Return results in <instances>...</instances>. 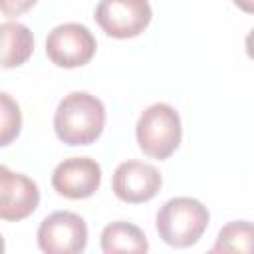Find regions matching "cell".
<instances>
[{
    "mask_svg": "<svg viewBox=\"0 0 254 254\" xmlns=\"http://www.w3.org/2000/svg\"><path fill=\"white\" fill-rule=\"evenodd\" d=\"M135 135L139 149L147 157L163 161L171 157L181 143V117L169 103H153L139 115Z\"/></svg>",
    "mask_w": 254,
    "mask_h": 254,
    "instance_id": "cell-3",
    "label": "cell"
},
{
    "mask_svg": "<svg viewBox=\"0 0 254 254\" xmlns=\"http://www.w3.org/2000/svg\"><path fill=\"white\" fill-rule=\"evenodd\" d=\"M38 0H0V10L4 16L8 18H14V16H20L24 12H28Z\"/></svg>",
    "mask_w": 254,
    "mask_h": 254,
    "instance_id": "cell-14",
    "label": "cell"
},
{
    "mask_svg": "<svg viewBox=\"0 0 254 254\" xmlns=\"http://www.w3.org/2000/svg\"><path fill=\"white\" fill-rule=\"evenodd\" d=\"M95 36L77 22H65L56 26L46 38V56L58 67L73 69L91 62L95 56Z\"/></svg>",
    "mask_w": 254,
    "mask_h": 254,
    "instance_id": "cell-4",
    "label": "cell"
},
{
    "mask_svg": "<svg viewBox=\"0 0 254 254\" xmlns=\"http://www.w3.org/2000/svg\"><path fill=\"white\" fill-rule=\"evenodd\" d=\"M101 185V167L89 157L64 159L52 173L54 190L69 200H79L95 194Z\"/></svg>",
    "mask_w": 254,
    "mask_h": 254,
    "instance_id": "cell-7",
    "label": "cell"
},
{
    "mask_svg": "<svg viewBox=\"0 0 254 254\" xmlns=\"http://www.w3.org/2000/svg\"><path fill=\"white\" fill-rule=\"evenodd\" d=\"M216 254H254V224L248 220H232L218 230L212 246Z\"/></svg>",
    "mask_w": 254,
    "mask_h": 254,
    "instance_id": "cell-12",
    "label": "cell"
},
{
    "mask_svg": "<svg viewBox=\"0 0 254 254\" xmlns=\"http://www.w3.org/2000/svg\"><path fill=\"white\" fill-rule=\"evenodd\" d=\"M85 244L87 224L75 212L56 210L38 226V246L46 254H79Z\"/></svg>",
    "mask_w": 254,
    "mask_h": 254,
    "instance_id": "cell-5",
    "label": "cell"
},
{
    "mask_svg": "<svg viewBox=\"0 0 254 254\" xmlns=\"http://www.w3.org/2000/svg\"><path fill=\"white\" fill-rule=\"evenodd\" d=\"M153 10L149 0H99L95 22L99 28L117 40L139 36L151 22Z\"/></svg>",
    "mask_w": 254,
    "mask_h": 254,
    "instance_id": "cell-6",
    "label": "cell"
},
{
    "mask_svg": "<svg viewBox=\"0 0 254 254\" xmlns=\"http://www.w3.org/2000/svg\"><path fill=\"white\" fill-rule=\"evenodd\" d=\"M40 204L38 185L26 175L0 167V216L6 222L28 218Z\"/></svg>",
    "mask_w": 254,
    "mask_h": 254,
    "instance_id": "cell-9",
    "label": "cell"
},
{
    "mask_svg": "<svg viewBox=\"0 0 254 254\" xmlns=\"http://www.w3.org/2000/svg\"><path fill=\"white\" fill-rule=\"evenodd\" d=\"M208 220V208L200 200L190 196H175L159 208L155 226L165 244L187 248L200 240Z\"/></svg>",
    "mask_w": 254,
    "mask_h": 254,
    "instance_id": "cell-2",
    "label": "cell"
},
{
    "mask_svg": "<svg viewBox=\"0 0 254 254\" xmlns=\"http://www.w3.org/2000/svg\"><path fill=\"white\" fill-rule=\"evenodd\" d=\"M163 179L157 167L143 161H125L121 163L111 179V189L115 196L129 204H141L157 196L161 190Z\"/></svg>",
    "mask_w": 254,
    "mask_h": 254,
    "instance_id": "cell-8",
    "label": "cell"
},
{
    "mask_svg": "<svg viewBox=\"0 0 254 254\" xmlns=\"http://www.w3.org/2000/svg\"><path fill=\"white\" fill-rule=\"evenodd\" d=\"M246 54H248L250 60H254V28L246 36Z\"/></svg>",
    "mask_w": 254,
    "mask_h": 254,
    "instance_id": "cell-16",
    "label": "cell"
},
{
    "mask_svg": "<svg viewBox=\"0 0 254 254\" xmlns=\"http://www.w3.org/2000/svg\"><path fill=\"white\" fill-rule=\"evenodd\" d=\"M0 101H2V123H0V145L6 147L10 145L18 135H20V127H22V113L18 103L4 91L0 93Z\"/></svg>",
    "mask_w": 254,
    "mask_h": 254,
    "instance_id": "cell-13",
    "label": "cell"
},
{
    "mask_svg": "<svg viewBox=\"0 0 254 254\" xmlns=\"http://www.w3.org/2000/svg\"><path fill=\"white\" fill-rule=\"evenodd\" d=\"M2 32V67H18L26 64V60L34 52V36L20 22H4L0 26Z\"/></svg>",
    "mask_w": 254,
    "mask_h": 254,
    "instance_id": "cell-11",
    "label": "cell"
},
{
    "mask_svg": "<svg viewBox=\"0 0 254 254\" xmlns=\"http://www.w3.org/2000/svg\"><path fill=\"white\" fill-rule=\"evenodd\" d=\"M105 127V107L101 99L87 91L67 93L54 113V129L62 143L77 147L91 145Z\"/></svg>",
    "mask_w": 254,
    "mask_h": 254,
    "instance_id": "cell-1",
    "label": "cell"
},
{
    "mask_svg": "<svg viewBox=\"0 0 254 254\" xmlns=\"http://www.w3.org/2000/svg\"><path fill=\"white\" fill-rule=\"evenodd\" d=\"M242 12L246 14H254V0H232Z\"/></svg>",
    "mask_w": 254,
    "mask_h": 254,
    "instance_id": "cell-15",
    "label": "cell"
},
{
    "mask_svg": "<svg viewBox=\"0 0 254 254\" xmlns=\"http://www.w3.org/2000/svg\"><path fill=\"white\" fill-rule=\"evenodd\" d=\"M101 250L105 254H119V252L145 254L149 250V242L139 226L125 220H117L103 228Z\"/></svg>",
    "mask_w": 254,
    "mask_h": 254,
    "instance_id": "cell-10",
    "label": "cell"
}]
</instances>
